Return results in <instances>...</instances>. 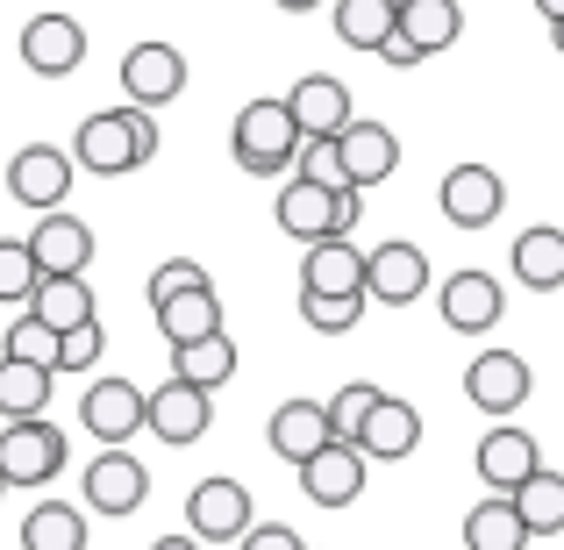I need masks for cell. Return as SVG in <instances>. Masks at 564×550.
<instances>
[{
  "label": "cell",
  "mask_w": 564,
  "mask_h": 550,
  "mask_svg": "<svg viewBox=\"0 0 564 550\" xmlns=\"http://www.w3.org/2000/svg\"><path fill=\"white\" fill-rule=\"evenodd\" d=\"M400 36L422 57H443L465 36V8H457V0H408V8H400Z\"/></svg>",
  "instance_id": "83f0119b"
},
{
  "label": "cell",
  "mask_w": 564,
  "mask_h": 550,
  "mask_svg": "<svg viewBox=\"0 0 564 550\" xmlns=\"http://www.w3.org/2000/svg\"><path fill=\"white\" fill-rule=\"evenodd\" d=\"M465 400L479 414H494V422H508L514 408H529V358H514V351H479V358L465 365Z\"/></svg>",
  "instance_id": "9c48e42d"
},
{
  "label": "cell",
  "mask_w": 564,
  "mask_h": 550,
  "mask_svg": "<svg viewBox=\"0 0 564 550\" xmlns=\"http://www.w3.org/2000/svg\"><path fill=\"white\" fill-rule=\"evenodd\" d=\"M143 494H151V472H143V457H129V443L122 451H100V457H86V472H79V500H86V515H137L143 508Z\"/></svg>",
  "instance_id": "5b68a950"
},
{
  "label": "cell",
  "mask_w": 564,
  "mask_h": 550,
  "mask_svg": "<svg viewBox=\"0 0 564 550\" xmlns=\"http://www.w3.org/2000/svg\"><path fill=\"white\" fill-rule=\"evenodd\" d=\"M264 443H272V457H286V465L301 472L315 451H329V443H336L329 400H279L272 422H264Z\"/></svg>",
  "instance_id": "4fadbf2b"
},
{
  "label": "cell",
  "mask_w": 564,
  "mask_h": 550,
  "mask_svg": "<svg viewBox=\"0 0 564 550\" xmlns=\"http://www.w3.org/2000/svg\"><path fill=\"white\" fill-rule=\"evenodd\" d=\"M122 94L137 100V108H172V100L186 94V57L172 51V43H129Z\"/></svg>",
  "instance_id": "5bb4252c"
},
{
  "label": "cell",
  "mask_w": 564,
  "mask_h": 550,
  "mask_svg": "<svg viewBox=\"0 0 564 550\" xmlns=\"http://www.w3.org/2000/svg\"><path fill=\"white\" fill-rule=\"evenodd\" d=\"M436 287L429 279V258L414 244H379V250H365V293L386 308H414L422 293Z\"/></svg>",
  "instance_id": "e0dca14e"
},
{
  "label": "cell",
  "mask_w": 564,
  "mask_h": 550,
  "mask_svg": "<svg viewBox=\"0 0 564 550\" xmlns=\"http://www.w3.org/2000/svg\"><path fill=\"white\" fill-rule=\"evenodd\" d=\"M22 65L36 72V79H72V72L86 65V29L72 22V14H36V22L22 29Z\"/></svg>",
  "instance_id": "ac0fdd59"
},
{
  "label": "cell",
  "mask_w": 564,
  "mask_h": 550,
  "mask_svg": "<svg viewBox=\"0 0 564 550\" xmlns=\"http://www.w3.org/2000/svg\"><path fill=\"white\" fill-rule=\"evenodd\" d=\"M293 172H301V180H315V186H336V193L350 186V172H344V151H336V137H307V143H301V158H293Z\"/></svg>",
  "instance_id": "74e56055"
},
{
  "label": "cell",
  "mask_w": 564,
  "mask_h": 550,
  "mask_svg": "<svg viewBox=\"0 0 564 550\" xmlns=\"http://www.w3.org/2000/svg\"><path fill=\"white\" fill-rule=\"evenodd\" d=\"M51 365H29V358H0V422H29V414L51 408Z\"/></svg>",
  "instance_id": "f546056e"
},
{
  "label": "cell",
  "mask_w": 564,
  "mask_h": 550,
  "mask_svg": "<svg viewBox=\"0 0 564 550\" xmlns=\"http://www.w3.org/2000/svg\"><path fill=\"white\" fill-rule=\"evenodd\" d=\"M151 550H207V543H200V537H193V529H186V537H158Z\"/></svg>",
  "instance_id": "7bdbcfd3"
},
{
  "label": "cell",
  "mask_w": 564,
  "mask_h": 550,
  "mask_svg": "<svg viewBox=\"0 0 564 550\" xmlns=\"http://www.w3.org/2000/svg\"><path fill=\"white\" fill-rule=\"evenodd\" d=\"M436 207L451 229H494L500 207H508V180L494 165H451L436 186Z\"/></svg>",
  "instance_id": "8992f818"
},
{
  "label": "cell",
  "mask_w": 564,
  "mask_h": 550,
  "mask_svg": "<svg viewBox=\"0 0 564 550\" xmlns=\"http://www.w3.org/2000/svg\"><path fill=\"white\" fill-rule=\"evenodd\" d=\"M0 358H29V365H51L57 371V330H43V322L22 308V315L8 322V336H0Z\"/></svg>",
  "instance_id": "d590c367"
},
{
  "label": "cell",
  "mask_w": 564,
  "mask_h": 550,
  "mask_svg": "<svg viewBox=\"0 0 564 550\" xmlns=\"http://www.w3.org/2000/svg\"><path fill=\"white\" fill-rule=\"evenodd\" d=\"M186 287H215V279H207L193 258H165V265L151 272V308H158V301H172V293H186Z\"/></svg>",
  "instance_id": "ab89813d"
},
{
  "label": "cell",
  "mask_w": 564,
  "mask_h": 550,
  "mask_svg": "<svg viewBox=\"0 0 564 550\" xmlns=\"http://www.w3.org/2000/svg\"><path fill=\"white\" fill-rule=\"evenodd\" d=\"M143 408H151V393H143V386L94 379V386H86V400H79V422H86V436H94L100 451H122V443L143 429Z\"/></svg>",
  "instance_id": "52a82bcc"
},
{
  "label": "cell",
  "mask_w": 564,
  "mask_h": 550,
  "mask_svg": "<svg viewBox=\"0 0 564 550\" xmlns=\"http://www.w3.org/2000/svg\"><path fill=\"white\" fill-rule=\"evenodd\" d=\"M0 494H8V479H0Z\"/></svg>",
  "instance_id": "c3c4849f"
},
{
  "label": "cell",
  "mask_w": 564,
  "mask_h": 550,
  "mask_svg": "<svg viewBox=\"0 0 564 550\" xmlns=\"http://www.w3.org/2000/svg\"><path fill=\"white\" fill-rule=\"evenodd\" d=\"M36 287H43V265H36V250H29V236H0V301H36Z\"/></svg>",
  "instance_id": "e575fe53"
},
{
  "label": "cell",
  "mask_w": 564,
  "mask_h": 550,
  "mask_svg": "<svg viewBox=\"0 0 564 550\" xmlns=\"http://www.w3.org/2000/svg\"><path fill=\"white\" fill-rule=\"evenodd\" d=\"M529 543H536V537H529L514 494H486L479 508L465 515V550H529Z\"/></svg>",
  "instance_id": "484cf974"
},
{
  "label": "cell",
  "mask_w": 564,
  "mask_h": 550,
  "mask_svg": "<svg viewBox=\"0 0 564 550\" xmlns=\"http://www.w3.org/2000/svg\"><path fill=\"white\" fill-rule=\"evenodd\" d=\"M358 451L365 457H386V465L414 457V451H422V408L400 400V393H379L372 414H365V429H358Z\"/></svg>",
  "instance_id": "44dd1931"
},
{
  "label": "cell",
  "mask_w": 564,
  "mask_h": 550,
  "mask_svg": "<svg viewBox=\"0 0 564 550\" xmlns=\"http://www.w3.org/2000/svg\"><path fill=\"white\" fill-rule=\"evenodd\" d=\"M379 57H386V65H393V72H408V65H422V51H414V43H408V36H400V29H393V43H386V51H379Z\"/></svg>",
  "instance_id": "b9f144b4"
},
{
  "label": "cell",
  "mask_w": 564,
  "mask_h": 550,
  "mask_svg": "<svg viewBox=\"0 0 564 550\" xmlns=\"http://www.w3.org/2000/svg\"><path fill=\"white\" fill-rule=\"evenodd\" d=\"M301 143H307V137H301V122H293L286 100H250V108L236 115L229 151H236V165H243L250 180H279V172H293Z\"/></svg>",
  "instance_id": "3957f363"
},
{
  "label": "cell",
  "mask_w": 564,
  "mask_h": 550,
  "mask_svg": "<svg viewBox=\"0 0 564 550\" xmlns=\"http://www.w3.org/2000/svg\"><path fill=\"white\" fill-rule=\"evenodd\" d=\"M22 550H86V508L72 500H36L22 515Z\"/></svg>",
  "instance_id": "4dcf8cb0"
},
{
  "label": "cell",
  "mask_w": 564,
  "mask_h": 550,
  "mask_svg": "<svg viewBox=\"0 0 564 550\" xmlns=\"http://www.w3.org/2000/svg\"><path fill=\"white\" fill-rule=\"evenodd\" d=\"M250 486L243 479H200L186 494V529L200 543H243V529H250Z\"/></svg>",
  "instance_id": "30bf717a"
},
{
  "label": "cell",
  "mask_w": 564,
  "mask_h": 550,
  "mask_svg": "<svg viewBox=\"0 0 564 550\" xmlns=\"http://www.w3.org/2000/svg\"><path fill=\"white\" fill-rule=\"evenodd\" d=\"M286 108H293V122H301V137H344L350 129V86L329 79V72H307L286 94Z\"/></svg>",
  "instance_id": "603a6c76"
},
{
  "label": "cell",
  "mask_w": 564,
  "mask_h": 550,
  "mask_svg": "<svg viewBox=\"0 0 564 550\" xmlns=\"http://www.w3.org/2000/svg\"><path fill=\"white\" fill-rule=\"evenodd\" d=\"M436 308H443V330H457V336H494L500 315H508V293H500L494 272H471V265H465V272L443 279Z\"/></svg>",
  "instance_id": "ba28073f"
},
{
  "label": "cell",
  "mask_w": 564,
  "mask_h": 550,
  "mask_svg": "<svg viewBox=\"0 0 564 550\" xmlns=\"http://www.w3.org/2000/svg\"><path fill=\"white\" fill-rule=\"evenodd\" d=\"M514 508H522L529 537H564V472H529L522 486H514Z\"/></svg>",
  "instance_id": "1f68e13d"
},
{
  "label": "cell",
  "mask_w": 564,
  "mask_h": 550,
  "mask_svg": "<svg viewBox=\"0 0 564 550\" xmlns=\"http://www.w3.org/2000/svg\"><path fill=\"white\" fill-rule=\"evenodd\" d=\"M172 379L200 386V393H221V386L236 379V344H229V330L200 336V344H172Z\"/></svg>",
  "instance_id": "4316f807"
},
{
  "label": "cell",
  "mask_w": 564,
  "mask_h": 550,
  "mask_svg": "<svg viewBox=\"0 0 564 550\" xmlns=\"http://www.w3.org/2000/svg\"><path fill=\"white\" fill-rule=\"evenodd\" d=\"M151 158H158V108H137V100L86 115L79 137H72V165L94 172V180H122V172H143Z\"/></svg>",
  "instance_id": "6da1fadb"
},
{
  "label": "cell",
  "mask_w": 564,
  "mask_h": 550,
  "mask_svg": "<svg viewBox=\"0 0 564 550\" xmlns=\"http://www.w3.org/2000/svg\"><path fill=\"white\" fill-rule=\"evenodd\" d=\"M536 8H543V22H557V14H564V0H536Z\"/></svg>",
  "instance_id": "f6af8a7d"
},
{
  "label": "cell",
  "mask_w": 564,
  "mask_h": 550,
  "mask_svg": "<svg viewBox=\"0 0 564 550\" xmlns=\"http://www.w3.org/2000/svg\"><path fill=\"white\" fill-rule=\"evenodd\" d=\"M358 207H365V193L358 186H315V180H301V172H286V186H279V229L293 236V244H322V236H350L358 229Z\"/></svg>",
  "instance_id": "7a4b0ae2"
},
{
  "label": "cell",
  "mask_w": 564,
  "mask_h": 550,
  "mask_svg": "<svg viewBox=\"0 0 564 550\" xmlns=\"http://www.w3.org/2000/svg\"><path fill=\"white\" fill-rule=\"evenodd\" d=\"M336 151H344V172H350L358 193H372V186H386L400 172V137L386 122H365V115H350V129L336 137Z\"/></svg>",
  "instance_id": "ffe728a7"
},
{
  "label": "cell",
  "mask_w": 564,
  "mask_h": 550,
  "mask_svg": "<svg viewBox=\"0 0 564 550\" xmlns=\"http://www.w3.org/2000/svg\"><path fill=\"white\" fill-rule=\"evenodd\" d=\"M207 422H215V393H200V386H186V379H165L151 393V408H143V429H151L158 443H172V451L200 443Z\"/></svg>",
  "instance_id": "7c38bea8"
},
{
  "label": "cell",
  "mask_w": 564,
  "mask_h": 550,
  "mask_svg": "<svg viewBox=\"0 0 564 550\" xmlns=\"http://www.w3.org/2000/svg\"><path fill=\"white\" fill-rule=\"evenodd\" d=\"M65 472V429L29 414V422L0 429V479L8 486H51Z\"/></svg>",
  "instance_id": "277c9868"
},
{
  "label": "cell",
  "mask_w": 564,
  "mask_h": 550,
  "mask_svg": "<svg viewBox=\"0 0 564 550\" xmlns=\"http://www.w3.org/2000/svg\"><path fill=\"white\" fill-rule=\"evenodd\" d=\"M100 351H108V330H100V315H94V322H79V330L57 336V371H94Z\"/></svg>",
  "instance_id": "f35d334b"
},
{
  "label": "cell",
  "mask_w": 564,
  "mask_h": 550,
  "mask_svg": "<svg viewBox=\"0 0 564 550\" xmlns=\"http://www.w3.org/2000/svg\"><path fill=\"white\" fill-rule=\"evenodd\" d=\"M301 293H365V250L350 236H322L301 250Z\"/></svg>",
  "instance_id": "7402d4cb"
},
{
  "label": "cell",
  "mask_w": 564,
  "mask_h": 550,
  "mask_svg": "<svg viewBox=\"0 0 564 550\" xmlns=\"http://www.w3.org/2000/svg\"><path fill=\"white\" fill-rule=\"evenodd\" d=\"M386 393V386H372V379H350V386H336L329 393V429L344 443H358V429H365V414H372V400Z\"/></svg>",
  "instance_id": "8d00e7d4"
},
{
  "label": "cell",
  "mask_w": 564,
  "mask_h": 550,
  "mask_svg": "<svg viewBox=\"0 0 564 550\" xmlns=\"http://www.w3.org/2000/svg\"><path fill=\"white\" fill-rule=\"evenodd\" d=\"M508 265H514V287L557 293V287H564V229H557V222L522 229V236H514V250H508Z\"/></svg>",
  "instance_id": "cb8c5ba5"
},
{
  "label": "cell",
  "mask_w": 564,
  "mask_h": 550,
  "mask_svg": "<svg viewBox=\"0 0 564 550\" xmlns=\"http://www.w3.org/2000/svg\"><path fill=\"white\" fill-rule=\"evenodd\" d=\"M551 43H557V57H564V14H557V22H551Z\"/></svg>",
  "instance_id": "bcb514c9"
},
{
  "label": "cell",
  "mask_w": 564,
  "mask_h": 550,
  "mask_svg": "<svg viewBox=\"0 0 564 550\" xmlns=\"http://www.w3.org/2000/svg\"><path fill=\"white\" fill-rule=\"evenodd\" d=\"M29 250H36L43 279L86 272V265H94V229H86L72 207H51V215H36V229H29Z\"/></svg>",
  "instance_id": "d6986e66"
},
{
  "label": "cell",
  "mask_w": 564,
  "mask_h": 550,
  "mask_svg": "<svg viewBox=\"0 0 564 550\" xmlns=\"http://www.w3.org/2000/svg\"><path fill=\"white\" fill-rule=\"evenodd\" d=\"M8 193L22 207H36V215L65 207L72 201V158L57 151V143H22V151L8 158Z\"/></svg>",
  "instance_id": "8fae6325"
},
{
  "label": "cell",
  "mask_w": 564,
  "mask_h": 550,
  "mask_svg": "<svg viewBox=\"0 0 564 550\" xmlns=\"http://www.w3.org/2000/svg\"><path fill=\"white\" fill-rule=\"evenodd\" d=\"M386 8H393V14H400V8H408V0H386Z\"/></svg>",
  "instance_id": "7dc6e473"
},
{
  "label": "cell",
  "mask_w": 564,
  "mask_h": 550,
  "mask_svg": "<svg viewBox=\"0 0 564 550\" xmlns=\"http://www.w3.org/2000/svg\"><path fill=\"white\" fill-rule=\"evenodd\" d=\"M29 315L43 322V330H79V322H94V287H86V272H65V279H43L36 301H29Z\"/></svg>",
  "instance_id": "f1b7e54d"
},
{
  "label": "cell",
  "mask_w": 564,
  "mask_h": 550,
  "mask_svg": "<svg viewBox=\"0 0 564 550\" xmlns=\"http://www.w3.org/2000/svg\"><path fill=\"white\" fill-rule=\"evenodd\" d=\"M471 465H479L486 494H514L529 472H543V451H536V436H529V429L494 422V429L479 436V451H471Z\"/></svg>",
  "instance_id": "2e32d148"
},
{
  "label": "cell",
  "mask_w": 564,
  "mask_h": 550,
  "mask_svg": "<svg viewBox=\"0 0 564 550\" xmlns=\"http://www.w3.org/2000/svg\"><path fill=\"white\" fill-rule=\"evenodd\" d=\"M236 550H307V543L293 537L286 522H250V529H243V543H236Z\"/></svg>",
  "instance_id": "60d3db41"
},
{
  "label": "cell",
  "mask_w": 564,
  "mask_h": 550,
  "mask_svg": "<svg viewBox=\"0 0 564 550\" xmlns=\"http://www.w3.org/2000/svg\"><path fill=\"white\" fill-rule=\"evenodd\" d=\"M393 29L400 14L386 0H336V43H350V51H386Z\"/></svg>",
  "instance_id": "d6a6232c"
},
{
  "label": "cell",
  "mask_w": 564,
  "mask_h": 550,
  "mask_svg": "<svg viewBox=\"0 0 564 550\" xmlns=\"http://www.w3.org/2000/svg\"><path fill=\"white\" fill-rule=\"evenodd\" d=\"M279 8H286V14H307V8H322V0H279Z\"/></svg>",
  "instance_id": "ee69618b"
},
{
  "label": "cell",
  "mask_w": 564,
  "mask_h": 550,
  "mask_svg": "<svg viewBox=\"0 0 564 550\" xmlns=\"http://www.w3.org/2000/svg\"><path fill=\"white\" fill-rule=\"evenodd\" d=\"M151 315H158V336H165V344H200V336L221 330V293L186 287V293H172V301H158Z\"/></svg>",
  "instance_id": "d4e9b609"
},
{
  "label": "cell",
  "mask_w": 564,
  "mask_h": 550,
  "mask_svg": "<svg viewBox=\"0 0 564 550\" xmlns=\"http://www.w3.org/2000/svg\"><path fill=\"white\" fill-rule=\"evenodd\" d=\"M365 472H372V457H365L358 443L336 436L329 451H315V457L301 465V494L315 500V508H350V500L365 494Z\"/></svg>",
  "instance_id": "9a60e30c"
},
{
  "label": "cell",
  "mask_w": 564,
  "mask_h": 550,
  "mask_svg": "<svg viewBox=\"0 0 564 550\" xmlns=\"http://www.w3.org/2000/svg\"><path fill=\"white\" fill-rule=\"evenodd\" d=\"M372 308V293H301V322L315 336H350Z\"/></svg>",
  "instance_id": "836d02e7"
}]
</instances>
